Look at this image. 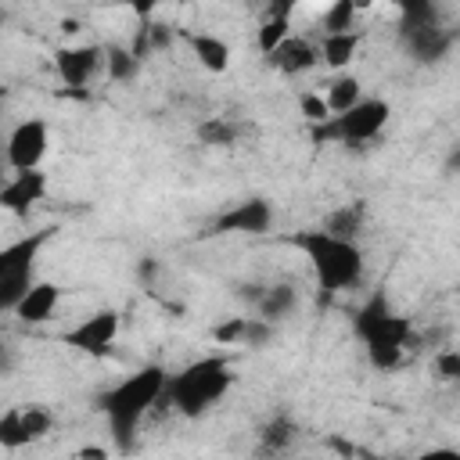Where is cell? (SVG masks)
I'll return each instance as SVG.
<instances>
[{
    "instance_id": "obj_1",
    "label": "cell",
    "mask_w": 460,
    "mask_h": 460,
    "mask_svg": "<svg viewBox=\"0 0 460 460\" xmlns=\"http://www.w3.org/2000/svg\"><path fill=\"white\" fill-rule=\"evenodd\" d=\"M165 388H169V374L158 363H147L137 374H129L122 385H115L111 392L101 395V410H104L111 438L122 453H129L137 446V424L165 395Z\"/></svg>"
},
{
    "instance_id": "obj_2",
    "label": "cell",
    "mask_w": 460,
    "mask_h": 460,
    "mask_svg": "<svg viewBox=\"0 0 460 460\" xmlns=\"http://www.w3.org/2000/svg\"><path fill=\"white\" fill-rule=\"evenodd\" d=\"M291 244L305 252V259L327 295L349 291L363 280V252L356 241H338L323 230H298V234H291Z\"/></svg>"
},
{
    "instance_id": "obj_3",
    "label": "cell",
    "mask_w": 460,
    "mask_h": 460,
    "mask_svg": "<svg viewBox=\"0 0 460 460\" xmlns=\"http://www.w3.org/2000/svg\"><path fill=\"white\" fill-rule=\"evenodd\" d=\"M356 334L367 345V359L377 370H395L402 363V349L410 341V320L399 316L388 305V295L385 291H374L356 309Z\"/></svg>"
},
{
    "instance_id": "obj_4",
    "label": "cell",
    "mask_w": 460,
    "mask_h": 460,
    "mask_svg": "<svg viewBox=\"0 0 460 460\" xmlns=\"http://www.w3.org/2000/svg\"><path fill=\"white\" fill-rule=\"evenodd\" d=\"M230 377L234 374L226 356H201L190 367H183L176 377H169L165 395L183 417H201L223 399V392L230 388Z\"/></svg>"
},
{
    "instance_id": "obj_5",
    "label": "cell",
    "mask_w": 460,
    "mask_h": 460,
    "mask_svg": "<svg viewBox=\"0 0 460 460\" xmlns=\"http://www.w3.org/2000/svg\"><path fill=\"white\" fill-rule=\"evenodd\" d=\"M50 234H54V226H43V230H32L29 237H22V241H14V244H7L4 252H0V309H7V313H14L18 309V302L32 291V273H36V255H40V248L50 241Z\"/></svg>"
},
{
    "instance_id": "obj_6",
    "label": "cell",
    "mask_w": 460,
    "mask_h": 460,
    "mask_svg": "<svg viewBox=\"0 0 460 460\" xmlns=\"http://www.w3.org/2000/svg\"><path fill=\"white\" fill-rule=\"evenodd\" d=\"M388 119H392L388 101L370 97L349 108L345 115H331L323 126H313V144H363L374 140L388 126Z\"/></svg>"
},
{
    "instance_id": "obj_7",
    "label": "cell",
    "mask_w": 460,
    "mask_h": 460,
    "mask_svg": "<svg viewBox=\"0 0 460 460\" xmlns=\"http://www.w3.org/2000/svg\"><path fill=\"white\" fill-rule=\"evenodd\" d=\"M47 144H50V133H47L43 119L18 122L11 129V137H7V162H11V169H18V172L40 169V162L47 155Z\"/></svg>"
},
{
    "instance_id": "obj_8",
    "label": "cell",
    "mask_w": 460,
    "mask_h": 460,
    "mask_svg": "<svg viewBox=\"0 0 460 460\" xmlns=\"http://www.w3.org/2000/svg\"><path fill=\"white\" fill-rule=\"evenodd\" d=\"M54 428V417L43 406H25V410H7L0 417V446L4 449H18L29 442L47 438Z\"/></svg>"
},
{
    "instance_id": "obj_9",
    "label": "cell",
    "mask_w": 460,
    "mask_h": 460,
    "mask_svg": "<svg viewBox=\"0 0 460 460\" xmlns=\"http://www.w3.org/2000/svg\"><path fill=\"white\" fill-rule=\"evenodd\" d=\"M115 334H119V313L115 309H101V313L86 316L79 327L65 331L61 341L72 345V349H79V352H86V356H108Z\"/></svg>"
},
{
    "instance_id": "obj_10",
    "label": "cell",
    "mask_w": 460,
    "mask_h": 460,
    "mask_svg": "<svg viewBox=\"0 0 460 460\" xmlns=\"http://www.w3.org/2000/svg\"><path fill=\"white\" fill-rule=\"evenodd\" d=\"M273 226V205L266 198H248L212 219L208 234H266Z\"/></svg>"
},
{
    "instance_id": "obj_11",
    "label": "cell",
    "mask_w": 460,
    "mask_h": 460,
    "mask_svg": "<svg viewBox=\"0 0 460 460\" xmlns=\"http://www.w3.org/2000/svg\"><path fill=\"white\" fill-rule=\"evenodd\" d=\"M399 43L402 50L420 61V65H435L449 54L453 47V36L442 29V25H420V29H399Z\"/></svg>"
},
{
    "instance_id": "obj_12",
    "label": "cell",
    "mask_w": 460,
    "mask_h": 460,
    "mask_svg": "<svg viewBox=\"0 0 460 460\" xmlns=\"http://www.w3.org/2000/svg\"><path fill=\"white\" fill-rule=\"evenodd\" d=\"M101 47H93V43H83V47H61L58 54H54V68H58V75H61V83L65 86H86V79L97 72V65H101Z\"/></svg>"
},
{
    "instance_id": "obj_13",
    "label": "cell",
    "mask_w": 460,
    "mask_h": 460,
    "mask_svg": "<svg viewBox=\"0 0 460 460\" xmlns=\"http://www.w3.org/2000/svg\"><path fill=\"white\" fill-rule=\"evenodd\" d=\"M43 194H47V176H43L40 169H29V172H14V176L4 183L0 205H4L7 212L22 216V212H29L36 201H43Z\"/></svg>"
},
{
    "instance_id": "obj_14",
    "label": "cell",
    "mask_w": 460,
    "mask_h": 460,
    "mask_svg": "<svg viewBox=\"0 0 460 460\" xmlns=\"http://www.w3.org/2000/svg\"><path fill=\"white\" fill-rule=\"evenodd\" d=\"M58 302H61V288H58V284H50V280H36V284H32V291L18 302L14 316H18L22 323H47V320L54 316Z\"/></svg>"
},
{
    "instance_id": "obj_15",
    "label": "cell",
    "mask_w": 460,
    "mask_h": 460,
    "mask_svg": "<svg viewBox=\"0 0 460 460\" xmlns=\"http://www.w3.org/2000/svg\"><path fill=\"white\" fill-rule=\"evenodd\" d=\"M270 65L280 72V75H302L316 65V47L302 36H291L288 43H280L273 54H270Z\"/></svg>"
},
{
    "instance_id": "obj_16",
    "label": "cell",
    "mask_w": 460,
    "mask_h": 460,
    "mask_svg": "<svg viewBox=\"0 0 460 460\" xmlns=\"http://www.w3.org/2000/svg\"><path fill=\"white\" fill-rule=\"evenodd\" d=\"M295 305H298V291H295L291 284H270V288L262 291V298L255 302L259 320H266V323L288 320V316L295 313Z\"/></svg>"
},
{
    "instance_id": "obj_17",
    "label": "cell",
    "mask_w": 460,
    "mask_h": 460,
    "mask_svg": "<svg viewBox=\"0 0 460 460\" xmlns=\"http://www.w3.org/2000/svg\"><path fill=\"white\" fill-rule=\"evenodd\" d=\"M363 219H367V205L363 201H349L341 208H334L327 219H323V234L338 237V241H356L359 230H363Z\"/></svg>"
},
{
    "instance_id": "obj_18",
    "label": "cell",
    "mask_w": 460,
    "mask_h": 460,
    "mask_svg": "<svg viewBox=\"0 0 460 460\" xmlns=\"http://www.w3.org/2000/svg\"><path fill=\"white\" fill-rule=\"evenodd\" d=\"M187 40H190V50L201 61V68H208V72H226L230 68V47H226V40H219L212 32H190Z\"/></svg>"
},
{
    "instance_id": "obj_19",
    "label": "cell",
    "mask_w": 460,
    "mask_h": 460,
    "mask_svg": "<svg viewBox=\"0 0 460 460\" xmlns=\"http://www.w3.org/2000/svg\"><path fill=\"white\" fill-rule=\"evenodd\" d=\"M295 435H298L295 420L284 417V413H277V417H270V420L259 428V453H262V456H280V453L295 442Z\"/></svg>"
},
{
    "instance_id": "obj_20",
    "label": "cell",
    "mask_w": 460,
    "mask_h": 460,
    "mask_svg": "<svg viewBox=\"0 0 460 460\" xmlns=\"http://www.w3.org/2000/svg\"><path fill=\"white\" fill-rule=\"evenodd\" d=\"M356 47H359V32H338V36H323L320 40V58L331 65V68H345L352 58H356Z\"/></svg>"
},
{
    "instance_id": "obj_21",
    "label": "cell",
    "mask_w": 460,
    "mask_h": 460,
    "mask_svg": "<svg viewBox=\"0 0 460 460\" xmlns=\"http://www.w3.org/2000/svg\"><path fill=\"white\" fill-rule=\"evenodd\" d=\"M363 97H359V79L356 75H338V79H331L327 83V108H331V115H345L349 108H356Z\"/></svg>"
},
{
    "instance_id": "obj_22",
    "label": "cell",
    "mask_w": 460,
    "mask_h": 460,
    "mask_svg": "<svg viewBox=\"0 0 460 460\" xmlns=\"http://www.w3.org/2000/svg\"><path fill=\"white\" fill-rule=\"evenodd\" d=\"M356 4L352 0H338L323 11V36H338V32H356Z\"/></svg>"
},
{
    "instance_id": "obj_23",
    "label": "cell",
    "mask_w": 460,
    "mask_h": 460,
    "mask_svg": "<svg viewBox=\"0 0 460 460\" xmlns=\"http://www.w3.org/2000/svg\"><path fill=\"white\" fill-rule=\"evenodd\" d=\"M291 40V25H288V18H266L262 25H259V50L270 58L280 43H288Z\"/></svg>"
},
{
    "instance_id": "obj_24",
    "label": "cell",
    "mask_w": 460,
    "mask_h": 460,
    "mask_svg": "<svg viewBox=\"0 0 460 460\" xmlns=\"http://www.w3.org/2000/svg\"><path fill=\"white\" fill-rule=\"evenodd\" d=\"M420 25H442V22H438V7H435V4H428V0L402 4L399 29H420Z\"/></svg>"
},
{
    "instance_id": "obj_25",
    "label": "cell",
    "mask_w": 460,
    "mask_h": 460,
    "mask_svg": "<svg viewBox=\"0 0 460 460\" xmlns=\"http://www.w3.org/2000/svg\"><path fill=\"white\" fill-rule=\"evenodd\" d=\"M104 54H108V72H111V79H115V83H126V79H133V75H137L140 61L133 58V50H129V47H108Z\"/></svg>"
},
{
    "instance_id": "obj_26",
    "label": "cell",
    "mask_w": 460,
    "mask_h": 460,
    "mask_svg": "<svg viewBox=\"0 0 460 460\" xmlns=\"http://www.w3.org/2000/svg\"><path fill=\"white\" fill-rule=\"evenodd\" d=\"M198 137H201V144H212V147H226V144H234V126L226 122V119H205L201 126H198Z\"/></svg>"
},
{
    "instance_id": "obj_27",
    "label": "cell",
    "mask_w": 460,
    "mask_h": 460,
    "mask_svg": "<svg viewBox=\"0 0 460 460\" xmlns=\"http://www.w3.org/2000/svg\"><path fill=\"white\" fill-rule=\"evenodd\" d=\"M244 334H248V316H230L223 323H216L212 338L219 345H244Z\"/></svg>"
},
{
    "instance_id": "obj_28",
    "label": "cell",
    "mask_w": 460,
    "mask_h": 460,
    "mask_svg": "<svg viewBox=\"0 0 460 460\" xmlns=\"http://www.w3.org/2000/svg\"><path fill=\"white\" fill-rule=\"evenodd\" d=\"M298 108H302L305 122H313V126H323V122L331 119L327 97H316V93H302V97H298Z\"/></svg>"
},
{
    "instance_id": "obj_29",
    "label": "cell",
    "mask_w": 460,
    "mask_h": 460,
    "mask_svg": "<svg viewBox=\"0 0 460 460\" xmlns=\"http://www.w3.org/2000/svg\"><path fill=\"white\" fill-rule=\"evenodd\" d=\"M435 374L438 381H460V349H446L435 356Z\"/></svg>"
},
{
    "instance_id": "obj_30",
    "label": "cell",
    "mask_w": 460,
    "mask_h": 460,
    "mask_svg": "<svg viewBox=\"0 0 460 460\" xmlns=\"http://www.w3.org/2000/svg\"><path fill=\"white\" fill-rule=\"evenodd\" d=\"M270 334H273V323H266V320H248V334H244V345H266L270 341Z\"/></svg>"
},
{
    "instance_id": "obj_31",
    "label": "cell",
    "mask_w": 460,
    "mask_h": 460,
    "mask_svg": "<svg viewBox=\"0 0 460 460\" xmlns=\"http://www.w3.org/2000/svg\"><path fill=\"white\" fill-rule=\"evenodd\" d=\"M410 460H460V449H428V453H420V456H410Z\"/></svg>"
},
{
    "instance_id": "obj_32",
    "label": "cell",
    "mask_w": 460,
    "mask_h": 460,
    "mask_svg": "<svg viewBox=\"0 0 460 460\" xmlns=\"http://www.w3.org/2000/svg\"><path fill=\"white\" fill-rule=\"evenodd\" d=\"M169 40H172V29H165V25H151V50H162Z\"/></svg>"
},
{
    "instance_id": "obj_33",
    "label": "cell",
    "mask_w": 460,
    "mask_h": 460,
    "mask_svg": "<svg viewBox=\"0 0 460 460\" xmlns=\"http://www.w3.org/2000/svg\"><path fill=\"white\" fill-rule=\"evenodd\" d=\"M446 172H460V144L453 147V155L446 158Z\"/></svg>"
},
{
    "instance_id": "obj_34",
    "label": "cell",
    "mask_w": 460,
    "mask_h": 460,
    "mask_svg": "<svg viewBox=\"0 0 460 460\" xmlns=\"http://www.w3.org/2000/svg\"><path fill=\"white\" fill-rule=\"evenodd\" d=\"M79 460H108V453L104 449H83Z\"/></svg>"
}]
</instances>
